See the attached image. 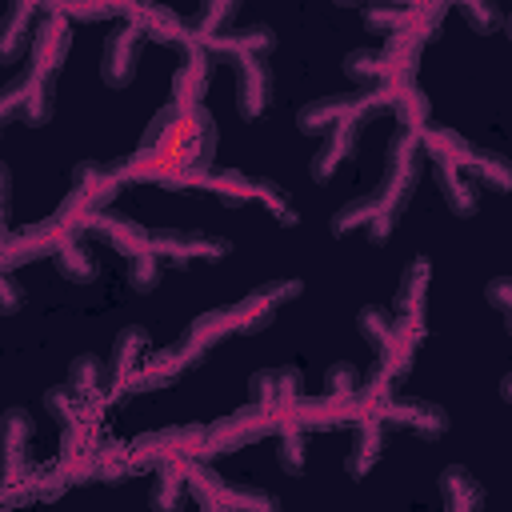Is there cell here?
Returning a JSON list of instances; mask_svg holds the SVG:
<instances>
[{"label": "cell", "mask_w": 512, "mask_h": 512, "mask_svg": "<svg viewBox=\"0 0 512 512\" xmlns=\"http://www.w3.org/2000/svg\"><path fill=\"white\" fill-rule=\"evenodd\" d=\"M88 232H96L108 248H116L124 260L136 256V252H148V232L136 224V220H124V216H108V212H96L84 220Z\"/></svg>", "instance_id": "4fadbf2b"}, {"label": "cell", "mask_w": 512, "mask_h": 512, "mask_svg": "<svg viewBox=\"0 0 512 512\" xmlns=\"http://www.w3.org/2000/svg\"><path fill=\"white\" fill-rule=\"evenodd\" d=\"M372 212H376V204H372V192H368V196L344 204V208L332 216V232L344 236V232H352V228H364V224H372Z\"/></svg>", "instance_id": "83f0119b"}, {"label": "cell", "mask_w": 512, "mask_h": 512, "mask_svg": "<svg viewBox=\"0 0 512 512\" xmlns=\"http://www.w3.org/2000/svg\"><path fill=\"white\" fill-rule=\"evenodd\" d=\"M360 384H364V376H360L352 364H344V360H340V364H332V368H328V376H324V400L352 404V400L364 392Z\"/></svg>", "instance_id": "484cf974"}, {"label": "cell", "mask_w": 512, "mask_h": 512, "mask_svg": "<svg viewBox=\"0 0 512 512\" xmlns=\"http://www.w3.org/2000/svg\"><path fill=\"white\" fill-rule=\"evenodd\" d=\"M356 132H360V120H340L336 128H328V132H324L320 152L312 156V180H332V176H336V168H340L344 160H352Z\"/></svg>", "instance_id": "7c38bea8"}, {"label": "cell", "mask_w": 512, "mask_h": 512, "mask_svg": "<svg viewBox=\"0 0 512 512\" xmlns=\"http://www.w3.org/2000/svg\"><path fill=\"white\" fill-rule=\"evenodd\" d=\"M212 192H216L224 204H244V200H252V192H256V176H244V172L212 176Z\"/></svg>", "instance_id": "4316f807"}, {"label": "cell", "mask_w": 512, "mask_h": 512, "mask_svg": "<svg viewBox=\"0 0 512 512\" xmlns=\"http://www.w3.org/2000/svg\"><path fill=\"white\" fill-rule=\"evenodd\" d=\"M388 108L396 112V120L404 124V132H424L428 124V96L416 88V80H400L388 88Z\"/></svg>", "instance_id": "ac0fdd59"}, {"label": "cell", "mask_w": 512, "mask_h": 512, "mask_svg": "<svg viewBox=\"0 0 512 512\" xmlns=\"http://www.w3.org/2000/svg\"><path fill=\"white\" fill-rule=\"evenodd\" d=\"M300 396V376L296 368H264L252 376V408L264 416H288Z\"/></svg>", "instance_id": "5b68a950"}, {"label": "cell", "mask_w": 512, "mask_h": 512, "mask_svg": "<svg viewBox=\"0 0 512 512\" xmlns=\"http://www.w3.org/2000/svg\"><path fill=\"white\" fill-rule=\"evenodd\" d=\"M440 492H444L448 512H476L480 508V484L460 464H452V468L440 472Z\"/></svg>", "instance_id": "7402d4cb"}, {"label": "cell", "mask_w": 512, "mask_h": 512, "mask_svg": "<svg viewBox=\"0 0 512 512\" xmlns=\"http://www.w3.org/2000/svg\"><path fill=\"white\" fill-rule=\"evenodd\" d=\"M372 420H388V424H400V428H412L416 436H440L444 428H448V416L436 408V404H424V400H396V396H388L376 412H372Z\"/></svg>", "instance_id": "9c48e42d"}, {"label": "cell", "mask_w": 512, "mask_h": 512, "mask_svg": "<svg viewBox=\"0 0 512 512\" xmlns=\"http://www.w3.org/2000/svg\"><path fill=\"white\" fill-rule=\"evenodd\" d=\"M20 300H24V296H20V288H16V284L8 280V272L0 268V316L16 312V308H20Z\"/></svg>", "instance_id": "d6a6232c"}, {"label": "cell", "mask_w": 512, "mask_h": 512, "mask_svg": "<svg viewBox=\"0 0 512 512\" xmlns=\"http://www.w3.org/2000/svg\"><path fill=\"white\" fill-rule=\"evenodd\" d=\"M128 280L140 288V292H148L156 280H160V256L148 248V252H136V256H128Z\"/></svg>", "instance_id": "4dcf8cb0"}, {"label": "cell", "mask_w": 512, "mask_h": 512, "mask_svg": "<svg viewBox=\"0 0 512 512\" xmlns=\"http://www.w3.org/2000/svg\"><path fill=\"white\" fill-rule=\"evenodd\" d=\"M184 492H188L184 460L160 464V472H156V484H152V512H180V504H184Z\"/></svg>", "instance_id": "603a6c76"}, {"label": "cell", "mask_w": 512, "mask_h": 512, "mask_svg": "<svg viewBox=\"0 0 512 512\" xmlns=\"http://www.w3.org/2000/svg\"><path fill=\"white\" fill-rule=\"evenodd\" d=\"M56 108V72L28 64L20 76H12L0 88V124L8 116H24L32 124H44Z\"/></svg>", "instance_id": "7a4b0ae2"}, {"label": "cell", "mask_w": 512, "mask_h": 512, "mask_svg": "<svg viewBox=\"0 0 512 512\" xmlns=\"http://www.w3.org/2000/svg\"><path fill=\"white\" fill-rule=\"evenodd\" d=\"M280 464L288 468V472H304V436H300V424L296 420H288L284 428H280Z\"/></svg>", "instance_id": "f1b7e54d"}, {"label": "cell", "mask_w": 512, "mask_h": 512, "mask_svg": "<svg viewBox=\"0 0 512 512\" xmlns=\"http://www.w3.org/2000/svg\"><path fill=\"white\" fill-rule=\"evenodd\" d=\"M52 256H56V268H60L68 280H76V284H88V280H96V272H100L96 252L80 240V232H64V236L56 240Z\"/></svg>", "instance_id": "2e32d148"}, {"label": "cell", "mask_w": 512, "mask_h": 512, "mask_svg": "<svg viewBox=\"0 0 512 512\" xmlns=\"http://www.w3.org/2000/svg\"><path fill=\"white\" fill-rule=\"evenodd\" d=\"M276 40H272V32L264 28V24H256V28H244V32H220L208 48H216V52H228V56H264L268 48H272Z\"/></svg>", "instance_id": "cb8c5ba5"}, {"label": "cell", "mask_w": 512, "mask_h": 512, "mask_svg": "<svg viewBox=\"0 0 512 512\" xmlns=\"http://www.w3.org/2000/svg\"><path fill=\"white\" fill-rule=\"evenodd\" d=\"M192 496L200 500V508H204V512H228V508H224L220 500H212V496H200V492H192Z\"/></svg>", "instance_id": "d590c367"}, {"label": "cell", "mask_w": 512, "mask_h": 512, "mask_svg": "<svg viewBox=\"0 0 512 512\" xmlns=\"http://www.w3.org/2000/svg\"><path fill=\"white\" fill-rule=\"evenodd\" d=\"M380 448H384V428H380V420H360V428H356V448H352V456H348V472H352V476H364V472L376 464Z\"/></svg>", "instance_id": "d4e9b609"}, {"label": "cell", "mask_w": 512, "mask_h": 512, "mask_svg": "<svg viewBox=\"0 0 512 512\" xmlns=\"http://www.w3.org/2000/svg\"><path fill=\"white\" fill-rule=\"evenodd\" d=\"M112 188H116V176H112V172H104V168H96V164H80V168L72 172V188H68V196H64V204H60V212H56V224H60L64 232H76V220L96 216V212L108 204Z\"/></svg>", "instance_id": "3957f363"}, {"label": "cell", "mask_w": 512, "mask_h": 512, "mask_svg": "<svg viewBox=\"0 0 512 512\" xmlns=\"http://www.w3.org/2000/svg\"><path fill=\"white\" fill-rule=\"evenodd\" d=\"M272 100V72L264 56H240L236 60V108L244 120H256Z\"/></svg>", "instance_id": "ba28073f"}, {"label": "cell", "mask_w": 512, "mask_h": 512, "mask_svg": "<svg viewBox=\"0 0 512 512\" xmlns=\"http://www.w3.org/2000/svg\"><path fill=\"white\" fill-rule=\"evenodd\" d=\"M208 80H212L208 52H204L200 44L180 48V64H176V72H172V104H176V108H192V104H200Z\"/></svg>", "instance_id": "30bf717a"}, {"label": "cell", "mask_w": 512, "mask_h": 512, "mask_svg": "<svg viewBox=\"0 0 512 512\" xmlns=\"http://www.w3.org/2000/svg\"><path fill=\"white\" fill-rule=\"evenodd\" d=\"M416 180H420V136L400 128V132L392 136V144H388L384 180H380V188L372 192V204H376L372 224H368V236H372V240H384V236L392 232V224H396V216L404 212V204H408Z\"/></svg>", "instance_id": "6da1fadb"}, {"label": "cell", "mask_w": 512, "mask_h": 512, "mask_svg": "<svg viewBox=\"0 0 512 512\" xmlns=\"http://www.w3.org/2000/svg\"><path fill=\"white\" fill-rule=\"evenodd\" d=\"M428 260H412L404 268V280H400V296H396V328L400 336H408L412 344L424 336V300H428Z\"/></svg>", "instance_id": "277c9868"}, {"label": "cell", "mask_w": 512, "mask_h": 512, "mask_svg": "<svg viewBox=\"0 0 512 512\" xmlns=\"http://www.w3.org/2000/svg\"><path fill=\"white\" fill-rule=\"evenodd\" d=\"M488 304H492L500 316L512 312V280H508V276H496V280L488 284Z\"/></svg>", "instance_id": "1f68e13d"}, {"label": "cell", "mask_w": 512, "mask_h": 512, "mask_svg": "<svg viewBox=\"0 0 512 512\" xmlns=\"http://www.w3.org/2000/svg\"><path fill=\"white\" fill-rule=\"evenodd\" d=\"M140 36H144V32H140L136 20H128V24H120L116 32H108V40H104V56H100V72H104V80H108L112 88H124V84L132 80Z\"/></svg>", "instance_id": "52a82bcc"}, {"label": "cell", "mask_w": 512, "mask_h": 512, "mask_svg": "<svg viewBox=\"0 0 512 512\" xmlns=\"http://www.w3.org/2000/svg\"><path fill=\"white\" fill-rule=\"evenodd\" d=\"M148 248H152L156 256H168V260H180V264L192 260V256H200V260H220V256L228 252V244L216 240V236H204V232H176V228L148 236Z\"/></svg>", "instance_id": "8fae6325"}, {"label": "cell", "mask_w": 512, "mask_h": 512, "mask_svg": "<svg viewBox=\"0 0 512 512\" xmlns=\"http://www.w3.org/2000/svg\"><path fill=\"white\" fill-rule=\"evenodd\" d=\"M32 20L36 8L28 4H12L0 12V64H12L32 48Z\"/></svg>", "instance_id": "5bb4252c"}, {"label": "cell", "mask_w": 512, "mask_h": 512, "mask_svg": "<svg viewBox=\"0 0 512 512\" xmlns=\"http://www.w3.org/2000/svg\"><path fill=\"white\" fill-rule=\"evenodd\" d=\"M4 232H8V168L0 164V244H4Z\"/></svg>", "instance_id": "836d02e7"}, {"label": "cell", "mask_w": 512, "mask_h": 512, "mask_svg": "<svg viewBox=\"0 0 512 512\" xmlns=\"http://www.w3.org/2000/svg\"><path fill=\"white\" fill-rule=\"evenodd\" d=\"M464 16H468V20H476L480 28H488V24H496V20H500V12H496V8H472V4H464Z\"/></svg>", "instance_id": "e575fe53"}, {"label": "cell", "mask_w": 512, "mask_h": 512, "mask_svg": "<svg viewBox=\"0 0 512 512\" xmlns=\"http://www.w3.org/2000/svg\"><path fill=\"white\" fill-rule=\"evenodd\" d=\"M28 444H32V416L24 408H8L0 416V476L4 480H24Z\"/></svg>", "instance_id": "8992f818"}, {"label": "cell", "mask_w": 512, "mask_h": 512, "mask_svg": "<svg viewBox=\"0 0 512 512\" xmlns=\"http://www.w3.org/2000/svg\"><path fill=\"white\" fill-rule=\"evenodd\" d=\"M436 176H440V188H444L448 208L456 216H472L476 204H480V184L460 164H448V160H436Z\"/></svg>", "instance_id": "e0dca14e"}, {"label": "cell", "mask_w": 512, "mask_h": 512, "mask_svg": "<svg viewBox=\"0 0 512 512\" xmlns=\"http://www.w3.org/2000/svg\"><path fill=\"white\" fill-rule=\"evenodd\" d=\"M104 384H108V372H104V364H100L96 356H76V360H72V368H68V392H72L84 408L100 404Z\"/></svg>", "instance_id": "44dd1931"}, {"label": "cell", "mask_w": 512, "mask_h": 512, "mask_svg": "<svg viewBox=\"0 0 512 512\" xmlns=\"http://www.w3.org/2000/svg\"><path fill=\"white\" fill-rule=\"evenodd\" d=\"M356 328H360V336L376 348V352H388V348H396V344H412L408 336H400V328H396V316L388 312V308H380V304H368V308H360V316H356Z\"/></svg>", "instance_id": "d6986e66"}, {"label": "cell", "mask_w": 512, "mask_h": 512, "mask_svg": "<svg viewBox=\"0 0 512 512\" xmlns=\"http://www.w3.org/2000/svg\"><path fill=\"white\" fill-rule=\"evenodd\" d=\"M144 352H148V332L144 328H124L116 336V348H112V376H108V384L124 388L128 376L136 372V364L144 360Z\"/></svg>", "instance_id": "ffe728a7"}, {"label": "cell", "mask_w": 512, "mask_h": 512, "mask_svg": "<svg viewBox=\"0 0 512 512\" xmlns=\"http://www.w3.org/2000/svg\"><path fill=\"white\" fill-rule=\"evenodd\" d=\"M252 200H260V204H264V208H268V212H272L280 224H296L292 204L280 196V188H276L272 180H260V176H256V192H252Z\"/></svg>", "instance_id": "f546056e"}, {"label": "cell", "mask_w": 512, "mask_h": 512, "mask_svg": "<svg viewBox=\"0 0 512 512\" xmlns=\"http://www.w3.org/2000/svg\"><path fill=\"white\" fill-rule=\"evenodd\" d=\"M68 20H60V12H52L36 32H32V64L56 72L68 56Z\"/></svg>", "instance_id": "9a60e30c"}]
</instances>
